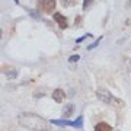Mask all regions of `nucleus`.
<instances>
[{
	"mask_svg": "<svg viewBox=\"0 0 131 131\" xmlns=\"http://www.w3.org/2000/svg\"><path fill=\"white\" fill-rule=\"evenodd\" d=\"M18 122L31 131H51V127L45 119L37 114L22 112L18 115Z\"/></svg>",
	"mask_w": 131,
	"mask_h": 131,
	"instance_id": "obj_1",
	"label": "nucleus"
},
{
	"mask_svg": "<svg viewBox=\"0 0 131 131\" xmlns=\"http://www.w3.org/2000/svg\"><path fill=\"white\" fill-rule=\"evenodd\" d=\"M70 125L71 127H77V128H82V127H83V117H79L77 121H73Z\"/></svg>",
	"mask_w": 131,
	"mask_h": 131,
	"instance_id": "obj_8",
	"label": "nucleus"
},
{
	"mask_svg": "<svg viewBox=\"0 0 131 131\" xmlns=\"http://www.w3.org/2000/svg\"><path fill=\"white\" fill-rule=\"evenodd\" d=\"M71 114H73V105H67V106H66V109L63 111V115H64L66 118H69Z\"/></svg>",
	"mask_w": 131,
	"mask_h": 131,
	"instance_id": "obj_7",
	"label": "nucleus"
},
{
	"mask_svg": "<svg viewBox=\"0 0 131 131\" xmlns=\"http://www.w3.org/2000/svg\"><path fill=\"white\" fill-rule=\"evenodd\" d=\"M93 3V0H84V3H83V9L86 10L88 7H90V5Z\"/></svg>",
	"mask_w": 131,
	"mask_h": 131,
	"instance_id": "obj_11",
	"label": "nucleus"
},
{
	"mask_svg": "<svg viewBox=\"0 0 131 131\" xmlns=\"http://www.w3.org/2000/svg\"><path fill=\"white\" fill-rule=\"evenodd\" d=\"M54 20L58 24L60 28H63V29L67 28V20H66V18L61 13H54Z\"/></svg>",
	"mask_w": 131,
	"mask_h": 131,
	"instance_id": "obj_5",
	"label": "nucleus"
},
{
	"mask_svg": "<svg viewBox=\"0 0 131 131\" xmlns=\"http://www.w3.org/2000/svg\"><path fill=\"white\" fill-rule=\"evenodd\" d=\"M79 58H80V57L77 56V54H76V56H71L70 58H69V61H70V63H76V61L79 60Z\"/></svg>",
	"mask_w": 131,
	"mask_h": 131,
	"instance_id": "obj_12",
	"label": "nucleus"
},
{
	"mask_svg": "<svg viewBox=\"0 0 131 131\" xmlns=\"http://www.w3.org/2000/svg\"><path fill=\"white\" fill-rule=\"evenodd\" d=\"M15 2H16V3H18V0H15Z\"/></svg>",
	"mask_w": 131,
	"mask_h": 131,
	"instance_id": "obj_13",
	"label": "nucleus"
},
{
	"mask_svg": "<svg viewBox=\"0 0 131 131\" xmlns=\"http://www.w3.org/2000/svg\"><path fill=\"white\" fill-rule=\"evenodd\" d=\"M64 98H66V95H64V90L63 89H56L54 92H52V99H54L56 102L61 103L63 101H64Z\"/></svg>",
	"mask_w": 131,
	"mask_h": 131,
	"instance_id": "obj_4",
	"label": "nucleus"
},
{
	"mask_svg": "<svg viewBox=\"0 0 131 131\" xmlns=\"http://www.w3.org/2000/svg\"><path fill=\"white\" fill-rule=\"evenodd\" d=\"M101 39H102V37H101V38H98V39H96V41L93 42V44H90L89 47H88V50H92V48H95V47H96V45L99 44V42H101Z\"/></svg>",
	"mask_w": 131,
	"mask_h": 131,
	"instance_id": "obj_10",
	"label": "nucleus"
},
{
	"mask_svg": "<svg viewBox=\"0 0 131 131\" xmlns=\"http://www.w3.org/2000/svg\"><path fill=\"white\" fill-rule=\"evenodd\" d=\"M56 7V0H38V10L44 13H51Z\"/></svg>",
	"mask_w": 131,
	"mask_h": 131,
	"instance_id": "obj_3",
	"label": "nucleus"
},
{
	"mask_svg": "<svg viewBox=\"0 0 131 131\" xmlns=\"http://www.w3.org/2000/svg\"><path fill=\"white\" fill-rule=\"evenodd\" d=\"M95 131H112V127L105 124V122H99L98 125L95 127Z\"/></svg>",
	"mask_w": 131,
	"mask_h": 131,
	"instance_id": "obj_6",
	"label": "nucleus"
},
{
	"mask_svg": "<svg viewBox=\"0 0 131 131\" xmlns=\"http://www.w3.org/2000/svg\"><path fill=\"white\" fill-rule=\"evenodd\" d=\"M61 3H63L64 7H70V6H73V5L77 3V0H61Z\"/></svg>",
	"mask_w": 131,
	"mask_h": 131,
	"instance_id": "obj_9",
	"label": "nucleus"
},
{
	"mask_svg": "<svg viewBox=\"0 0 131 131\" xmlns=\"http://www.w3.org/2000/svg\"><path fill=\"white\" fill-rule=\"evenodd\" d=\"M98 98L101 101H103L105 103L111 105V106H115V108H122L124 106V102L121 99H118L117 96H114L112 93H109L106 90H98Z\"/></svg>",
	"mask_w": 131,
	"mask_h": 131,
	"instance_id": "obj_2",
	"label": "nucleus"
}]
</instances>
